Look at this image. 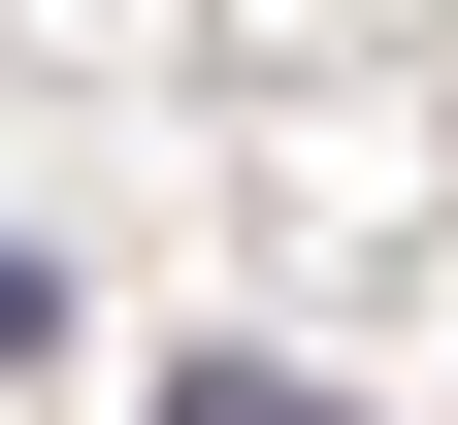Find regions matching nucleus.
Here are the masks:
<instances>
[{
  "label": "nucleus",
  "mask_w": 458,
  "mask_h": 425,
  "mask_svg": "<svg viewBox=\"0 0 458 425\" xmlns=\"http://www.w3.org/2000/svg\"><path fill=\"white\" fill-rule=\"evenodd\" d=\"M164 425H360L327 360H164Z\"/></svg>",
  "instance_id": "f257e3e1"
},
{
  "label": "nucleus",
  "mask_w": 458,
  "mask_h": 425,
  "mask_svg": "<svg viewBox=\"0 0 458 425\" xmlns=\"http://www.w3.org/2000/svg\"><path fill=\"white\" fill-rule=\"evenodd\" d=\"M33 327H66V294H33V229H0V360H33Z\"/></svg>",
  "instance_id": "f03ea898"
}]
</instances>
